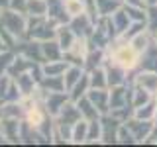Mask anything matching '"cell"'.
<instances>
[{
  "label": "cell",
  "mask_w": 157,
  "mask_h": 147,
  "mask_svg": "<svg viewBox=\"0 0 157 147\" xmlns=\"http://www.w3.org/2000/svg\"><path fill=\"white\" fill-rule=\"evenodd\" d=\"M33 65H36V61H32V59H28V57H24V55H20V53H16V57H14V63H12V67H10L8 75L14 78V77L22 75V73L32 71Z\"/></svg>",
  "instance_id": "cell-17"
},
{
  "label": "cell",
  "mask_w": 157,
  "mask_h": 147,
  "mask_svg": "<svg viewBox=\"0 0 157 147\" xmlns=\"http://www.w3.org/2000/svg\"><path fill=\"white\" fill-rule=\"evenodd\" d=\"M118 143H124V145L126 143H136V137L126 124H122L120 130H118Z\"/></svg>",
  "instance_id": "cell-34"
},
{
  "label": "cell",
  "mask_w": 157,
  "mask_h": 147,
  "mask_svg": "<svg viewBox=\"0 0 157 147\" xmlns=\"http://www.w3.org/2000/svg\"><path fill=\"white\" fill-rule=\"evenodd\" d=\"M147 29H149L151 33L157 32V4H153V6H147Z\"/></svg>",
  "instance_id": "cell-32"
},
{
  "label": "cell",
  "mask_w": 157,
  "mask_h": 147,
  "mask_svg": "<svg viewBox=\"0 0 157 147\" xmlns=\"http://www.w3.org/2000/svg\"><path fill=\"white\" fill-rule=\"evenodd\" d=\"M0 120H2V106H0Z\"/></svg>",
  "instance_id": "cell-39"
},
{
  "label": "cell",
  "mask_w": 157,
  "mask_h": 147,
  "mask_svg": "<svg viewBox=\"0 0 157 147\" xmlns=\"http://www.w3.org/2000/svg\"><path fill=\"white\" fill-rule=\"evenodd\" d=\"M122 6H124V2H122V0H96V8H98L100 18L112 16V14H114L116 10H120Z\"/></svg>",
  "instance_id": "cell-25"
},
{
  "label": "cell",
  "mask_w": 157,
  "mask_h": 147,
  "mask_svg": "<svg viewBox=\"0 0 157 147\" xmlns=\"http://www.w3.org/2000/svg\"><path fill=\"white\" fill-rule=\"evenodd\" d=\"M8 8L18 10V12L26 14V12H28V0H10V6H8Z\"/></svg>",
  "instance_id": "cell-35"
},
{
  "label": "cell",
  "mask_w": 157,
  "mask_h": 147,
  "mask_svg": "<svg viewBox=\"0 0 157 147\" xmlns=\"http://www.w3.org/2000/svg\"><path fill=\"white\" fill-rule=\"evenodd\" d=\"M69 63L65 59H59V61H45L41 63L43 69V77H59V75H65Z\"/></svg>",
  "instance_id": "cell-19"
},
{
  "label": "cell",
  "mask_w": 157,
  "mask_h": 147,
  "mask_svg": "<svg viewBox=\"0 0 157 147\" xmlns=\"http://www.w3.org/2000/svg\"><path fill=\"white\" fill-rule=\"evenodd\" d=\"M47 18L55 20L59 24H69V20H71L63 0H47Z\"/></svg>",
  "instance_id": "cell-12"
},
{
  "label": "cell",
  "mask_w": 157,
  "mask_h": 147,
  "mask_svg": "<svg viewBox=\"0 0 157 147\" xmlns=\"http://www.w3.org/2000/svg\"><path fill=\"white\" fill-rule=\"evenodd\" d=\"M14 57H16V51L14 49H4L0 51V75H8L10 67L14 63Z\"/></svg>",
  "instance_id": "cell-30"
},
{
  "label": "cell",
  "mask_w": 157,
  "mask_h": 147,
  "mask_svg": "<svg viewBox=\"0 0 157 147\" xmlns=\"http://www.w3.org/2000/svg\"><path fill=\"white\" fill-rule=\"evenodd\" d=\"M0 22L2 26L8 29L12 36H16L18 39L26 37V24H28V14H22L18 10L12 8H4L0 12Z\"/></svg>",
  "instance_id": "cell-2"
},
{
  "label": "cell",
  "mask_w": 157,
  "mask_h": 147,
  "mask_svg": "<svg viewBox=\"0 0 157 147\" xmlns=\"http://www.w3.org/2000/svg\"><path fill=\"white\" fill-rule=\"evenodd\" d=\"M124 124L130 127V131L134 134L136 143H144L147 137H149L151 130H153V122L151 120H137V118H134V116H132L128 122H124Z\"/></svg>",
  "instance_id": "cell-7"
},
{
  "label": "cell",
  "mask_w": 157,
  "mask_h": 147,
  "mask_svg": "<svg viewBox=\"0 0 157 147\" xmlns=\"http://www.w3.org/2000/svg\"><path fill=\"white\" fill-rule=\"evenodd\" d=\"M155 114H157V102L155 100H149L144 106L134 108V118H137V120H151L153 122Z\"/></svg>",
  "instance_id": "cell-23"
},
{
  "label": "cell",
  "mask_w": 157,
  "mask_h": 147,
  "mask_svg": "<svg viewBox=\"0 0 157 147\" xmlns=\"http://www.w3.org/2000/svg\"><path fill=\"white\" fill-rule=\"evenodd\" d=\"M41 53H43V63L45 61H59L63 59V49L57 39H47L41 41Z\"/></svg>",
  "instance_id": "cell-15"
},
{
  "label": "cell",
  "mask_w": 157,
  "mask_h": 147,
  "mask_svg": "<svg viewBox=\"0 0 157 147\" xmlns=\"http://www.w3.org/2000/svg\"><path fill=\"white\" fill-rule=\"evenodd\" d=\"M86 135H88V120H78L73 126V143H86Z\"/></svg>",
  "instance_id": "cell-26"
},
{
  "label": "cell",
  "mask_w": 157,
  "mask_h": 147,
  "mask_svg": "<svg viewBox=\"0 0 157 147\" xmlns=\"http://www.w3.org/2000/svg\"><path fill=\"white\" fill-rule=\"evenodd\" d=\"M86 73H88V78H90V88H108V77H106L104 65Z\"/></svg>",
  "instance_id": "cell-22"
},
{
  "label": "cell",
  "mask_w": 157,
  "mask_h": 147,
  "mask_svg": "<svg viewBox=\"0 0 157 147\" xmlns=\"http://www.w3.org/2000/svg\"><path fill=\"white\" fill-rule=\"evenodd\" d=\"M86 96L90 98V102L96 106V110L102 116L110 114V88H90Z\"/></svg>",
  "instance_id": "cell-8"
},
{
  "label": "cell",
  "mask_w": 157,
  "mask_h": 147,
  "mask_svg": "<svg viewBox=\"0 0 157 147\" xmlns=\"http://www.w3.org/2000/svg\"><path fill=\"white\" fill-rule=\"evenodd\" d=\"M8 6H10V0H0V10H4Z\"/></svg>",
  "instance_id": "cell-36"
},
{
  "label": "cell",
  "mask_w": 157,
  "mask_h": 147,
  "mask_svg": "<svg viewBox=\"0 0 157 147\" xmlns=\"http://www.w3.org/2000/svg\"><path fill=\"white\" fill-rule=\"evenodd\" d=\"M28 16H47V0H28Z\"/></svg>",
  "instance_id": "cell-29"
},
{
  "label": "cell",
  "mask_w": 157,
  "mask_h": 147,
  "mask_svg": "<svg viewBox=\"0 0 157 147\" xmlns=\"http://www.w3.org/2000/svg\"><path fill=\"white\" fill-rule=\"evenodd\" d=\"M88 90H90V78H88V73L85 71V75L81 77V81H78L77 85L69 90V98H71L73 102H77L78 98H82Z\"/></svg>",
  "instance_id": "cell-21"
},
{
  "label": "cell",
  "mask_w": 157,
  "mask_h": 147,
  "mask_svg": "<svg viewBox=\"0 0 157 147\" xmlns=\"http://www.w3.org/2000/svg\"><path fill=\"white\" fill-rule=\"evenodd\" d=\"M71 100L69 98V92H47V96H45V108H47V112H49V116H53L55 118L59 112H61V108L67 104V102Z\"/></svg>",
  "instance_id": "cell-10"
},
{
  "label": "cell",
  "mask_w": 157,
  "mask_h": 147,
  "mask_svg": "<svg viewBox=\"0 0 157 147\" xmlns=\"http://www.w3.org/2000/svg\"><path fill=\"white\" fill-rule=\"evenodd\" d=\"M106 61L120 67V69H124V71H134L136 67H140L141 53L132 45L130 39L116 37L106 47Z\"/></svg>",
  "instance_id": "cell-1"
},
{
  "label": "cell",
  "mask_w": 157,
  "mask_h": 147,
  "mask_svg": "<svg viewBox=\"0 0 157 147\" xmlns=\"http://www.w3.org/2000/svg\"><path fill=\"white\" fill-rule=\"evenodd\" d=\"M153 36H155V39H157V32H155V33H153Z\"/></svg>",
  "instance_id": "cell-40"
},
{
  "label": "cell",
  "mask_w": 157,
  "mask_h": 147,
  "mask_svg": "<svg viewBox=\"0 0 157 147\" xmlns=\"http://www.w3.org/2000/svg\"><path fill=\"white\" fill-rule=\"evenodd\" d=\"M90 51V43H88V37L78 36L75 39V43L71 45V49H67L63 53V59L69 63V65H78V67H85V59Z\"/></svg>",
  "instance_id": "cell-3"
},
{
  "label": "cell",
  "mask_w": 157,
  "mask_h": 147,
  "mask_svg": "<svg viewBox=\"0 0 157 147\" xmlns=\"http://www.w3.org/2000/svg\"><path fill=\"white\" fill-rule=\"evenodd\" d=\"M100 126H102V143H118V130H120L122 122L116 120L112 114L100 116Z\"/></svg>",
  "instance_id": "cell-6"
},
{
  "label": "cell",
  "mask_w": 157,
  "mask_h": 147,
  "mask_svg": "<svg viewBox=\"0 0 157 147\" xmlns=\"http://www.w3.org/2000/svg\"><path fill=\"white\" fill-rule=\"evenodd\" d=\"M4 49H8V47H6V43L2 41V37H0V51H4Z\"/></svg>",
  "instance_id": "cell-37"
},
{
  "label": "cell",
  "mask_w": 157,
  "mask_h": 147,
  "mask_svg": "<svg viewBox=\"0 0 157 147\" xmlns=\"http://www.w3.org/2000/svg\"><path fill=\"white\" fill-rule=\"evenodd\" d=\"M14 81H16V85L20 88V92H22V96H32L33 92H36L37 85H39L29 71L28 73H22V75H18V77H14Z\"/></svg>",
  "instance_id": "cell-14"
},
{
  "label": "cell",
  "mask_w": 157,
  "mask_h": 147,
  "mask_svg": "<svg viewBox=\"0 0 157 147\" xmlns=\"http://www.w3.org/2000/svg\"><path fill=\"white\" fill-rule=\"evenodd\" d=\"M86 143H102V126H100V118L88 122Z\"/></svg>",
  "instance_id": "cell-27"
},
{
  "label": "cell",
  "mask_w": 157,
  "mask_h": 147,
  "mask_svg": "<svg viewBox=\"0 0 157 147\" xmlns=\"http://www.w3.org/2000/svg\"><path fill=\"white\" fill-rule=\"evenodd\" d=\"M63 2H65V10H67V14L71 18H75V16H78V14H82V12H86L85 0H63Z\"/></svg>",
  "instance_id": "cell-31"
},
{
  "label": "cell",
  "mask_w": 157,
  "mask_h": 147,
  "mask_svg": "<svg viewBox=\"0 0 157 147\" xmlns=\"http://www.w3.org/2000/svg\"><path fill=\"white\" fill-rule=\"evenodd\" d=\"M94 24H96V22H92V18L88 16L86 12H82V14H78V16H75V18L69 20V26H71V29L77 33V37H78V36L88 37V36L92 33V29H94Z\"/></svg>",
  "instance_id": "cell-9"
},
{
  "label": "cell",
  "mask_w": 157,
  "mask_h": 147,
  "mask_svg": "<svg viewBox=\"0 0 157 147\" xmlns=\"http://www.w3.org/2000/svg\"><path fill=\"white\" fill-rule=\"evenodd\" d=\"M147 2V6H153V4H157V0H145Z\"/></svg>",
  "instance_id": "cell-38"
},
{
  "label": "cell",
  "mask_w": 157,
  "mask_h": 147,
  "mask_svg": "<svg viewBox=\"0 0 157 147\" xmlns=\"http://www.w3.org/2000/svg\"><path fill=\"white\" fill-rule=\"evenodd\" d=\"M39 86H43L47 92H63L65 90V81H63V75H59V77H43L41 81H39Z\"/></svg>",
  "instance_id": "cell-24"
},
{
  "label": "cell",
  "mask_w": 157,
  "mask_h": 147,
  "mask_svg": "<svg viewBox=\"0 0 157 147\" xmlns=\"http://www.w3.org/2000/svg\"><path fill=\"white\" fill-rule=\"evenodd\" d=\"M85 75V67H78V65H69L65 75H63V81H65V90L69 92L73 86L81 81V77Z\"/></svg>",
  "instance_id": "cell-20"
},
{
  "label": "cell",
  "mask_w": 157,
  "mask_h": 147,
  "mask_svg": "<svg viewBox=\"0 0 157 147\" xmlns=\"http://www.w3.org/2000/svg\"><path fill=\"white\" fill-rule=\"evenodd\" d=\"M20 124H22L20 118L2 116V120H0V134L6 137L8 143H12V145L22 143V139H20Z\"/></svg>",
  "instance_id": "cell-5"
},
{
  "label": "cell",
  "mask_w": 157,
  "mask_h": 147,
  "mask_svg": "<svg viewBox=\"0 0 157 147\" xmlns=\"http://www.w3.org/2000/svg\"><path fill=\"white\" fill-rule=\"evenodd\" d=\"M77 106H78V110H81V116L85 118V120H88V122H90V120H96V118L102 116L100 112L96 110V106L90 102V98H88L86 94L77 100Z\"/></svg>",
  "instance_id": "cell-18"
},
{
  "label": "cell",
  "mask_w": 157,
  "mask_h": 147,
  "mask_svg": "<svg viewBox=\"0 0 157 147\" xmlns=\"http://www.w3.org/2000/svg\"><path fill=\"white\" fill-rule=\"evenodd\" d=\"M134 85L149 90L151 94L157 92V71H141L134 77Z\"/></svg>",
  "instance_id": "cell-13"
},
{
  "label": "cell",
  "mask_w": 157,
  "mask_h": 147,
  "mask_svg": "<svg viewBox=\"0 0 157 147\" xmlns=\"http://www.w3.org/2000/svg\"><path fill=\"white\" fill-rule=\"evenodd\" d=\"M55 120H57V122H65V124H71V126H75L78 120H82L81 110H78L77 102L69 100L67 104L61 108V112H59V114L55 116Z\"/></svg>",
  "instance_id": "cell-11"
},
{
  "label": "cell",
  "mask_w": 157,
  "mask_h": 147,
  "mask_svg": "<svg viewBox=\"0 0 157 147\" xmlns=\"http://www.w3.org/2000/svg\"><path fill=\"white\" fill-rule=\"evenodd\" d=\"M57 41H59V45H61L63 49V53L67 51V49H71V45L75 43V39H77V33L71 29V26L69 24H61V26L57 28Z\"/></svg>",
  "instance_id": "cell-16"
},
{
  "label": "cell",
  "mask_w": 157,
  "mask_h": 147,
  "mask_svg": "<svg viewBox=\"0 0 157 147\" xmlns=\"http://www.w3.org/2000/svg\"><path fill=\"white\" fill-rule=\"evenodd\" d=\"M12 81H14V78L10 77V75H0V106L6 102V94H8V90H10Z\"/></svg>",
  "instance_id": "cell-33"
},
{
  "label": "cell",
  "mask_w": 157,
  "mask_h": 147,
  "mask_svg": "<svg viewBox=\"0 0 157 147\" xmlns=\"http://www.w3.org/2000/svg\"><path fill=\"white\" fill-rule=\"evenodd\" d=\"M0 12H2V10H0Z\"/></svg>",
  "instance_id": "cell-41"
},
{
  "label": "cell",
  "mask_w": 157,
  "mask_h": 147,
  "mask_svg": "<svg viewBox=\"0 0 157 147\" xmlns=\"http://www.w3.org/2000/svg\"><path fill=\"white\" fill-rule=\"evenodd\" d=\"M2 116L24 120V106H22V102H4L2 104Z\"/></svg>",
  "instance_id": "cell-28"
},
{
  "label": "cell",
  "mask_w": 157,
  "mask_h": 147,
  "mask_svg": "<svg viewBox=\"0 0 157 147\" xmlns=\"http://www.w3.org/2000/svg\"><path fill=\"white\" fill-rule=\"evenodd\" d=\"M14 51L20 53V55L32 59L36 63H43V53H41V41L37 39H32V37H24V39H18Z\"/></svg>",
  "instance_id": "cell-4"
}]
</instances>
